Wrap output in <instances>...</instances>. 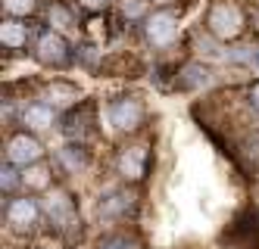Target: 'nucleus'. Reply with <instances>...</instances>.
<instances>
[{
	"label": "nucleus",
	"mask_w": 259,
	"mask_h": 249,
	"mask_svg": "<svg viewBox=\"0 0 259 249\" xmlns=\"http://www.w3.org/2000/svg\"><path fill=\"white\" fill-rule=\"evenodd\" d=\"M203 28L219 41H234L247 28V13L237 0H212L206 19H203Z\"/></svg>",
	"instance_id": "obj_1"
},
{
	"label": "nucleus",
	"mask_w": 259,
	"mask_h": 249,
	"mask_svg": "<svg viewBox=\"0 0 259 249\" xmlns=\"http://www.w3.org/2000/svg\"><path fill=\"white\" fill-rule=\"evenodd\" d=\"M178 19L169 10H156L144 19V41L150 44L153 50H169L178 41Z\"/></svg>",
	"instance_id": "obj_2"
},
{
	"label": "nucleus",
	"mask_w": 259,
	"mask_h": 249,
	"mask_svg": "<svg viewBox=\"0 0 259 249\" xmlns=\"http://www.w3.org/2000/svg\"><path fill=\"white\" fill-rule=\"evenodd\" d=\"M34 56H38V63L50 66V69H66L72 63V47L69 41L63 37V31H41L38 41H34Z\"/></svg>",
	"instance_id": "obj_3"
},
{
	"label": "nucleus",
	"mask_w": 259,
	"mask_h": 249,
	"mask_svg": "<svg viewBox=\"0 0 259 249\" xmlns=\"http://www.w3.org/2000/svg\"><path fill=\"white\" fill-rule=\"evenodd\" d=\"M41 209H44L47 221L57 227L60 234H69V231L78 227V209H75V203H72V196L66 193V190H53V193H47Z\"/></svg>",
	"instance_id": "obj_4"
},
{
	"label": "nucleus",
	"mask_w": 259,
	"mask_h": 249,
	"mask_svg": "<svg viewBox=\"0 0 259 249\" xmlns=\"http://www.w3.org/2000/svg\"><path fill=\"white\" fill-rule=\"evenodd\" d=\"M147 109L138 97H119L109 103V125L116 131H138L144 125Z\"/></svg>",
	"instance_id": "obj_5"
},
{
	"label": "nucleus",
	"mask_w": 259,
	"mask_h": 249,
	"mask_svg": "<svg viewBox=\"0 0 259 249\" xmlns=\"http://www.w3.org/2000/svg\"><path fill=\"white\" fill-rule=\"evenodd\" d=\"M7 159H10L13 165L28 168V165H34V162L44 159V146H41V140L34 137V134L19 131V134H13L10 143H7Z\"/></svg>",
	"instance_id": "obj_6"
},
{
	"label": "nucleus",
	"mask_w": 259,
	"mask_h": 249,
	"mask_svg": "<svg viewBox=\"0 0 259 249\" xmlns=\"http://www.w3.org/2000/svg\"><path fill=\"white\" fill-rule=\"evenodd\" d=\"M41 212H44V209L38 206V200H31V196H13L7 203V224L13 227V231L25 234V231H31V227L38 224Z\"/></svg>",
	"instance_id": "obj_7"
},
{
	"label": "nucleus",
	"mask_w": 259,
	"mask_h": 249,
	"mask_svg": "<svg viewBox=\"0 0 259 249\" xmlns=\"http://www.w3.org/2000/svg\"><path fill=\"white\" fill-rule=\"evenodd\" d=\"M135 212V193L125 187H116V190H106L97 203V215L103 221H119V218H128Z\"/></svg>",
	"instance_id": "obj_8"
},
{
	"label": "nucleus",
	"mask_w": 259,
	"mask_h": 249,
	"mask_svg": "<svg viewBox=\"0 0 259 249\" xmlns=\"http://www.w3.org/2000/svg\"><path fill=\"white\" fill-rule=\"evenodd\" d=\"M147 162H150V150H147V143H128L119 153V159H116V171L125 181H141L147 175Z\"/></svg>",
	"instance_id": "obj_9"
},
{
	"label": "nucleus",
	"mask_w": 259,
	"mask_h": 249,
	"mask_svg": "<svg viewBox=\"0 0 259 249\" xmlns=\"http://www.w3.org/2000/svg\"><path fill=\"white\" fill-rule=\"evenodd\" d=\"M19 125L31 134H41V131L57 125V109L50 103H25L19 109Z\"/></svg>",
	"instance_id": "obj_10"
},
{
	"label": "nucleus",
	"mask_w": 259,
	"mask_h": 249,
	"mask_svg": "<svg viewBox=\"0 0 259 249\" xmlns=\"http://www.w3.org/2000/svg\"><path fill=\"white\" fill-rule=\"evenodd\" d=\"M78 87L72 84V81H50L44 87V103H50L53 109H69V106H75L78 103Z\"/></svg>",
	"instance_id": "obj_11"
},
{
	"label": "nucleus",
	"mask_w": 259,
	"mask_h": 249,
	"mask_svg": "<svg viewBox=\"0 0 259 249\" xmlns=\"http://www.w3.org/2000/svg\"><path fill=\"white\" fill-rule=\"evenodd\" d=\"M28 25L22 19H4V25H0V41H4L7 50H22L28 47Z\"/></svg>",
	"instance_id": "obj_12"
},
{
	"label": "nucleus",
	"mask_w": 259,
	"mask_h": 249,
	"mask_svg": "<svg viewBox=\"0 0 259 249\" xmlns=\"http://www.w3.org/2000/svg\"><path fill=\"white\" fill-rule=\"evenodd\" d=\"M212 78H209V69L203 66V63H188L178 75H175V84L181 90H200V87H206Z\"/></svg>",
	"instance_id": "obj_13"
},
{
	"label": "nucleus",
	"mask_w": 259,
	"mask_h": 249,
	"mask_svg": "<svg viewBox=\"0 0 259 249\" xmlns=\"http://www.w3.org/2000/svg\"><path fill=\"white\" fill-rule=\"evenodd\" d=\"M57 162L69 171V175H78V171H84L88 168V150L81 146V143H69V146H63L60 153H57Z\"/></svg>",
	"instance_id": "obj_14"
},
{
	"label": "nucleus",
	"mask_w": 259,
	"mask_h": 249,
	"mask_svg": "<svg viewBox=\"0 0 259 249\" xmlns=\"http://www.w3.org/2000/svg\"><path fill=\"white\" fill-rule=\"evenodd\" d=\"M50 165H44V162H34V165H28L25 171H22V187L28 190V193H41V190H47L50 187Z\"/></svg>",
	"instance_id": "obj_15"
},
{
	"label": "nucleus",
	"mask_w": 259,
	"mask_h": 249,
	"mask_svg": "<svg viewBox=\"0 0 259 249\" xmlns=\"http://www.w3.org/2000/svg\"><path fill=\"white\" fill-rule=\"evenodd\" d=\"M47 22L53 25V31H69V28H75V13H72V7L53 0L47 7Z\"/></svg>",
	"instance_id": "obj_16"
},
{
	"label": "nucleus",
	"mask_w": 259,
	"mask_h": 249,
	"mask_svg": "<svg viewBox=\"0 0 259 249\" xmlns=\"http://www.w3.org/2000/svg\"><path fill=\"white\" fill-rule=\"evenodd\" d=\"M91 119V109H84V112H72V116L63 122V134L69 140H75V137H84V131H88V122Z\"/></svg>",
	"instance_id": "obj_17"
},
{
	"label": "nucleus",
	"mask_w": 259,
	"mask_h": 249,
	"mask_svg": "<svg viewBox=\"0 0 259 249\" xmlns=\"http://www.w3.org/2000/svg\"><path fill=\"white\" fill-rule=\"evenodd\" d=\"M38 10V0H4V13L7 19H25Z\"/></svg>",
	"instance_id": "obj_18"
},
{
	"label": "nucleus",
	"mask_w": 259,
	"mask_h": 249,
	"mask_svg": "<svg viewBox=\"0 0 259 249\" xmlns=\"http://www.w3.org/2000/svg\"><path fill=\"white\" fill-rule=\"evenodd\" d=\"M147 4H150V0H125V4H122V16L128 19V22H138V19L144 22V19L150 16V13H147Z\"/></svg>",
	"instance_id": "obj_19"
},
{
	"label": "nucleus",
	"mask_w": 259,
	"mask_h": 249,
	"mask_svg": "<svg viewBox=\"0 0 259 249\" xmlns=\"http://www.w3.org/2000/svg\"><path fill=\"white\" fill-rule=\"evenodd\" d=\"M256 53H259V47H247V44H240V47H231V50L225 53V60H228V63H234V66H244V63H253V60H256Z\"/></svg>",
	"instance_id": "obj_20"
},
{
	"label": "nucleus",
	"mask_w": 259,
	"mask_h": 249,
	"mask_svg": "<svg viewBox=\"0 0 259 249\" xmlns=\"http://www.w3.org/2000/svg\"><path fill=\"white\" fill-rule=\"evenodd\" d=\"M19 184H22V175L16 171L13 162H7L4 171H0V187H4V193H16V187H19Z\"/></svg>",
	"instance_id": "obj_21"
},
{
	"label": "nucleus",
	"mask_w": 259,
	"mask_h": 249,
	"mask_svg": "<svg viewBox=\"0 0 259 249\" xmlns=\"http://www.w3.org/2000/svg\"><path fill=\"white\" fill-rule=\"evenodd\" d=\"M100 249H135V243L125 234H109V237L100 240Z\"/></svg>",
	"instance_id": "obj_22"
},
{
	"label": "nucleus",
	"mask_w": 259,
	"mask_h": 249,
	"mask_svg": "<svg viewBox=\"0 0 259 249\" xmlns=\"http://www.w3.org/2000/svg\"><path fill=\"white\" fill-rule=\"evenodd\" d=\"M78 7H84V10H91V13H100V10L109 7V0H78Z\"/></svg>",
	"instance_id": "obj_23"
},
{
	"label": "nucleus",
	"mask_w": 259,
	"mask_h": 249,
	"mask_svg": "<svg viewBox=\"0 0 259 249\" xmlns=\"http://www.w3.org/2000/svg\"><path fill=\"white\" fill-rule=\"evenodd\" d=\"M250 106H253V112H256V116H259V81L250 87Z\"/></svg>",
	"instance_id": "obj_24"
},
{
	"label": "nucleus",
	"mask_w": 259,
	"mask_h": 249,
	"mask_svg": "<svg viewBox=\"0 0 259 249\" xmlns=\"http://www.w3.org/2000/svg\"><path fill=\"white\" fill-rule=\"evenodd\" d=\"M150 4H156V7H178V4H184V0H150Z\"/></svg>",
	"instance_id": "obj_25"
},
{
	"label": "nucleus",
	"mask_w": 259,
	"mask_h": 249,
	"mask_svg": "<svg viewBox=\"0 0 259 249\" xmlns=\"http://www.w3.org/2000/svg\"><path fill=\"white\" fill-rule=\"evenodd\" d=\"M253 25H256V31H259V10L253 13Z\"/></svg>",
	"instance_id": "obj_26"
},
{
	"label": "nucleus",
	"mask_w": 259,
	"mask_h": 249,
	"mask_svg": "<svg viewBox=\"0 0 259 249\" xmlns=\"http://www.w3.org/2000/svg\"><path fill=\"white\" fill-rule=\"evenodd\" d=\"M253 66H256V72H259V53H256V60H253Z\"/></svg>",
	"instance_id": "obj_27"
}]
</instances>
